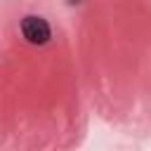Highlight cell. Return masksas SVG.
Instances as JSON below:
<instances>
[{"label":"cell","mask_w":151,"mask_h":151,"mask_svg":"<svg viewBox=\"0 0 151 151\" xmlns=\"http://www.w3.org/2000/svg\"><path fill=\"white\" fill-rule=\"evenodd\" d=\"M21 35L31 45H45L52 38V28H50V24L42 17L31 14V17H24L21 19Z\"/></svg>","instance_id":"1"}]
</instances>
